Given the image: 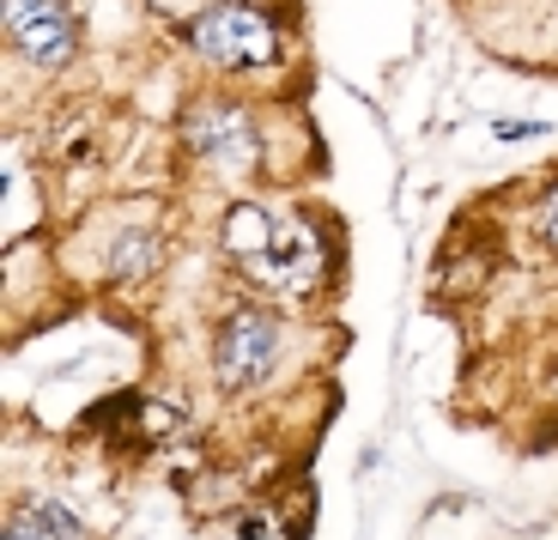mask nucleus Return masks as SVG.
<instances>
[{"label": "nucleus", "instance_id": "423d86ee", "mask_svg": "<svg viewBox=\"0 0 558 540\" xmlns=\"http://www.w3.org/2000/svg\"><path fill=\"white\" fill-rule=\"evenodd\" d=\"M279 219L267 207H255V201H238V207L225 213V250L238 255V262H255V255L274 243Z\"/></svg>", "mask_w": 558, "mask_h": 540}, {"label": "nucleus", "instance_id": "1a4fd4ad", "mask_svg": "<svg viewBox=\"0 0 558 540\" xmlns=\"http://www.w3.org/2000/svg\"><path fill=\"white\" fill-rule=\"evenodd\" d=\"M541 237L558 250V182L546 189V201H541Z\"/></svg>", "mask_w": 558, "mask_h": 540}, {"label": "nucleus", "instance_id": "7ed1b4c3", "mask_svg": "<svg viewBox=\"0 0 558 540\" xmlns=\"http://www.w3.org/2000/svg\"><path fill=\"white\" fill-rule=\"evenodd\" d=\"M182 134H189V146H195L219 177H250V170L262 165V134H255V116L243 110V104H225V97L195 104L189 122H182Z\"/></svg>", "mask_w": 558, "mask_h": 540}, {"label": "nucleus", "instance_id": "6e6552de", "mask_svg": "<svg viewBox=\"0 0 558 540\" xmlns=\"http://www.w3.org/2000/svg\"><path fill=\"white\" fill-rule=\"evenodd\" d=\"M110 267H116L122 279L158 267V237H122V243H116V255H110Z\"/></svg>", "mask_w": 558, "mask_h": 540}, {"label": "nucleus", "instance_id": "20e7f679", "mask_svg": "<svg viewBox=\"0 0 558 540\" xmlns=\"http://www.w3.org/2000/svg\"><path fill=\"white\" fill-rule=\"evenodd\" d=\"M7 31L25 49V61H37V68H61L73 56V43H80L68 0H7Z\"/></svg>", "mask_w": 558, "mask_h": 540}, {"label": "nucleus", "instance_id": "39448f33", "mask_svg": "<svg viewBox=\"0 0 558 540\" xmlns=\"http://www.w3.org/2000/svg\"><path fill=\"white\" fill-rule=\"evenodd\" d=\"M262 286H279V291H304L310 279H316V267H322V243H316V231H310L304 219H279V231H274V243H267L255 262H243Z\"/></svg>", "mask_w": 558, "mask_h": 540}, {"label": "nucleus", "instance_id": "f03ea898", "mask_svg": "<svg viewBox=\"0 0 558 540\" xmlns=\"http://www.w3.org/2000/svg\"><path fill=\"white\" fill-rule=\"evenodd\" d=\"M279 359V322L262 310H231L213 334V376H219L225 395H243L255 388Z\"/></svg>", "mask_w": 558, "mask_h": 540}, {"label": "nucleus", "instance_id": "0eeeda50", "mask_svg": "<svg viewBox=\"0 0 558 540\" xmlns=\"http://www.w3.org/2000/svg\"><path fill=\"white\" fill-rule=\"evenodd\" d=\"M7 540H85V528H80V516H73L68 504L37 499V504H25V511L13 516Z\"/></svg>", "mask_w": 558, "mask_h": 540}, {"label": "nucleus", "instance_id": "f257e3e1", "mask_svg": "<svg viewBox=\"0 0 558 540\" xmlns=\"http://www.w3.org/2000/svg\"><path fill=\"white\" fill-rule=\"evenodd\" d=\"M195 56L213 68H274L279 61V31L267 25V13H255L250 0H219L189 25Z\"/></svg>", "mask_w": 558, "mask_h": 540}]
</instances>
